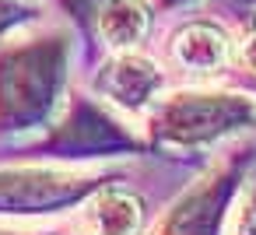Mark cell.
I'll use <instances>...</instances> for the list:
<instances>
[{"mask_svg": "<svg viewBox=\"0 0 256 235\" xmlns=\"http://www.w3.org/2000/svg\"><path fill=\"white\" fill-rule=\"evenodd\" d=\"M67 36H39L0 53V134L42 123L64 88Z\"/></svg>", "mask_w": 256, "mask_h": 235, "instance_id": "1", "label": "cell"}, {"mask_svg": "<svg viewBox=\"0 0 256 235\" xmlns=\"http://www.w3.org/2000/svg\"><path fill=\"white\" fill-rule=\"evenodd\" d=\"M256 123V102L249 95H235V92H179L168 95L154 120H151V134L165 144H179V148H196V144H210L238 126H252Z\"/></svg>", "mask_w": 256, "mask_h": 235, "instance_id": "2", "label": "cell"}, {"mask_svg": "<svg viewBox=\"0 0 256 235\" xmlns=\"http://www.w3.org/2000/svg\"><path fill=\"white\" fill-rule=\"evenodd\" d=\"M98 176H74L53 168H8L0 172V214H46L92 196Z\"/></svg>", "mask_w": 256, "mask_h": 235, "instance_id": "3", "label": "cell"}, {"mask_svg": "<svg viewBox=\"0 0 256 235\" xmlns=\"http://www.w3.org/2000/svg\"><path fill=\"white\" fill-rule=\"evenodd\" d=\"M242 176V158H232L218 165L204 182H196L165 218L158 235H221L224 207L232 204V193Z\"/></svg>", "mask_w": 256, "mask_h": 235, "instance_id": "4", "label": "cell"}, {"mask_svg": "<svg viewBox=\"0 0 256 235\" xmlns=\"http://www.w3.org/2000/svg\"><path fill=\"white\" fill-rule=\"evenodd\" d=\"M134 144L137 140L116 120H109L98 106L78 102L70 120L64 126H56V134L50 137L46 151L64 154V158H78V154H95V151H123V148H134Z\"/></svg>", "mask_w": 256, "mask_h": 235, "instance_id": "5", "label": "cell"}, {"mask_svg": "<svg viewBox=\"0 0 256 235\" xmlns=\"http://www.w3.org/2000/svg\"><path fill=\"white\" fill-rule=\"evenodd\" d=\"M162 84H165V74L158 70V64L151 56H140V53H130V50H123L116 60H109L95 78V92L102 98L130 109V112L144 109L158 95Z\"/></svg>", "mask_w": 256, "mask_h": 235, "instance_id": "6", "label": "cell"}, {"mask_svg": "<svg viewBox=\"0 0 256 235\" xmlns=\"http://www.w3.org/2000/svg\"><path fill=\"white\" fill-rule=\"evenodd\" d=\"M168 56L193 74H218L232 60V36L214 18H193L182 22L168 36Z\"/></svg>", "mask_w": 256, "mask_h": 235, "instance_id": "7", "label": "cell"}, {"mask_svg": "<svg viewBox=\"0 0 256 235\" xmlns=\"http://www.w3.org/2000/svg\"><path fill=\"white\" fill-rule=\"evenodd\" d=\"M95 28L102 42L112 50H134L151 36L154 25V4L151 0H98L95 4Z\"/></svg>", "mask_w": 256, "mask_h": 235, "instance_id": "8", "label": "cell"}, {"mask_svg": "<svg viewBox=\"0 0 256 235\" xmlns=\"http://www.w3.org/2000/svg\"><path fill=\"white\" fill-rule=\"evenodd\" d=\"M144 200L116 190V186H98L88 207V224L95 235H140L144 232Z\"/></svg>", "mask_w": 256, "mask_h": 235, "instance_id": "9", "label": "cell"}, {"mask_svg": "<svg viewBox=\"0 0 256 235\" xmlns=\"http://www.w3.org/2000/svg\"><path fill=\"white\" fill-rule=\"evenodd\" d=\"M39 11H42V8L36 4V0H0V36H8V32H14V28L36 22Z\"/></svg>", "mask_w": 256, "mask_h": 235, "instance_id": "10", "label": "cell"}, {"mask_svg": "<svg viewBox=\"0 0 256 235\" xmlns=\"http://www.w3.org/2000/svg\"><path fill=\"white\" fill-rule=\"evenodd\" d=\"M238 64L249 74H256V14L242 18V28H238Z\"/></svg>", "mask_w": 256, "mask_h": 235, "instance_id": "11", "label": "cell"}, {"mask_svg": "<svg viewBox=\"0 0 256 235\" xmlns=\"http://www.w3.org/2000/svg\"><path fill=\"white\" fill-rule=\"evenodd\" d=\"M235 235H256V179H252L249 190H246V200H242V210H238Z\"/></svg>", "mask_w": 256, "mask_h": 235, "instance_id": "12", "label": "cell"}, {"mask_svg": "<svg viewBox=\"0 0 256 235\" xmlns=\"http://www.w3.org/2000/svg\"><path fill=\"white\" fill-rule=\"evenodd\" d=\"M64 4L74 11V18H81V22H88L92 14H95V4L98 0H64Z\"/></svg>", "mask_w": 256, "mask_h": 235, "instance_id": "13", "label": "cell"}, {"mask_svg": "<svg viewBox=\"0 0 256 235\" xmlns=\"http://www.w3.org/2000/svg\"><path fill=\"white\" fill-rule=\"evenodd\" d=\"M154 8H176V4H186V0H151Z\"/></svg>", "mask_w": 256, "mask_h": 235, "instance_id": "14", "label": "cell"}, {"mask_svg": "<svg viewBox=\"0 0 256 235\" xmlns=\"http://www.w3.org/2000/svg\"><path fill=\"white\" fill-rule=\"evenodd\" d=\"M0 235H18V232H0Z\"/></svg>", "mask_w": 256, "mask_h": 235, "instance_id": "15", "label": "cell"}]
</instances>
